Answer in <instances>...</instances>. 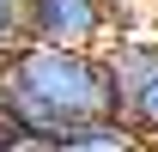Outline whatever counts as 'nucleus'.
Instances as JSON below:
<instances>
[{"label":"nucleus","instance_id":"6","mask_svg":"<svg viewBox=\"0 0 158 152\" xmlns=\"http://www.w3.org/2000/svg\"><path fill=\"white\" fill-rule=\"evenodd\" d=\"M6 152H55V134H31V128H12V134H6Z\"/></svg>","mask_w":158,"mask_h":152},{"label":"nucleus","instance_id":"3","mask_svg":"<svg viewBox=\"0 0 158 152\" xmlns=\"http://www.w3.org/2000/svg\"><path fill=\"white\" fill-rule=\"evenodd\" d=\"M110 37H116V12L103 0H31V12H24V43L103 49Z\"/></svg>","mask_w":158,"mask_h":152},{"label":"nucleus","instance_id":"5","mask_svg":"<svg viewBox=\"0 0 158 152\" xmlns=\"http://www.w3.org/2000/svg\"><path fill=\"white\" fill-rule=\"evenodd\" d=\"M24 12H31V0H0V49L6 55L24 43Z\"/></svg>","mask_w":158,"mask_h":152},{"label":"nucleus","instance_id":"7","mask_svg":"<svg viewBox=\"0 0 158 152\" xmlns=\"http://www.w3.org/2000/svg\"><path fill=\"white\" fill-rule=\"evenodd\" d=\"M103 6L116 12V31H128V24H140V19H134V6H140V0H103Z\"/></svg>","mask_w":158,"mask_h":152},{"label":"nucleus","instance_id":"1","mask_svg":"<svg viewBox=\"0 0 158 152\" xmlns=\"http://www.w3.org/2000/svg\"><path fill=\"white\" fill-rule=\"evenodd\" d=\"M0 122L31 128V134H73L85 122H116L103 49L19 43L0 73Z\"/></svg>","mask_w":158,"mask_h":152},{"label":"nucleus","instance_id":"9","mask_svg":"<svg viewBox=\"0 0 158 152\" xmlns=\"http://www.w3.org/2000/svg\"><path fill=\"white\" fill-rule=\"evenodd\" d=\"M6 134H12V128H6V122H0V152H6Z\"/></svg>","mask_w":158,"mask_h":152},{"label":"nucleus","instance_id":"10","mask_svg":"<svg viewBox=\"0 0 158 152\" xmlns=\"http://www.w3.org/2000/svg\"><path fill=\"white\" fill-rule=\"evenodd\" d=\"M0 73H6V49H0Z\"/></svg>","mask_w":158,"mask_h":152},{"label":"nucleus","instance_id":"2","mask_svg":"<svg viewBox=\"0 0 158 152\" xmlns=\"http://www.w3.org/2000/svg\"><path fill=\"white\" fill-rule=\"evenodd\" d=\"M103 67H110V91H116V122L158 146V37L152 24H128L103 43Z\"/></svg>","mask_w":158,"mask_h":152},{"label":"nucleus","instance_id":"4","mask_svg":"<svg viewBox=\"0 0 158 152\" xmlns=\"http://www.w3.org/2000/svg\"><path fill=\"white\" fill-rule=\"evenodd\" d=\"M55 152H152V146L128 134L122 122H85L73 134H55Z\"/></svg>","mask_w":158,"mask_h":152},{"label":"nucleus","instance_id":"8","mask_svg":"<svg viewBox=\"0 0 158 152\" xmlns=\"http://www.w3.org/2000/svg\"><path fill=\"white\" fill-rule=\"evenodd\" d=\"M146 12H152V37H158V0H146Z\"/></svg>","mask_w":158,"mask_h":152}]
</instances>
